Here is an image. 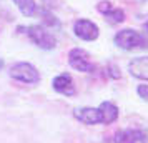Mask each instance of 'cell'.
Masks as SVG:
<instances>
[{"mask_svg": "<svg viewBox=\"0 0 148 143\" xmlns=\"http://www.w3.org/2000/svg\"><path fill=\"white\" fill-rule=\"evenodd\" d=\"M113 42L118 48L127 50V52L138 50V48H148V37H145L143 34L136 32L133 28H125V30L116 32Z\"/></svg>", "mask_w": 148, "mask_h": 143, "instance_id": "1", "label": "cell"}, {"mask_svg": "<svg viewBox=\"0 0 148 143\" xmlns=\"http://www.w3.org/2000/svg\"><path fill=\"white\" fill-rule=\"evenodd\" d=\"M8 75L17 82H22L25 85H37L40 82V72L28 62H18L10 67Z\"/></svg>", "mask_w": 148, "mask_h": 143, "instance_id": "2", "label": "cell"}, {"mask_svg": "<svg viewBox=\"0 0 148 143\" xmlns=\"http://www.w3.org/2000/svg\"><path fill=\"white\" fill-rule=\"evenodd\" d=\"M27 35L34 45L42 50H53L57 48V38L45 25H30L27 28Z\"/></svg>", "mask_w": 148, "mask_h": 143, "instance_id": "3", "label": "cell"}, {"mask_svg": "<svg viewBox=\"0 0 148 143\" xmlns=\"http://www.w3.org/2000/svg\"><path fill=\"white\" fill-rule=\"evenodd\" d=\"M68 63L73 70L82 73H92L95 70V63L90 60L88 52H85L83 48H72L68 52Z\"/></svg>", "mask_w": 148, "mask_h": 143, "instance_id": "4", "label": "cell"}, {"mask_svg": "<svg viewBox=\"0 0 148 143\" xmlns=\"http://www.w3.org/2000/svg\"><path fill=\"white\" fill-rule=\"evenodd\" d=\"M73 34L75 37H78L80 40L85 42H93L98 38L100 35V28L95 22L88 20V18H78L73 23Z\"/></svg>", "mask_w": 148, "mask_h": 143, "instance_id": "5", "label": "cell"}, {"mask_svg": "<svg viewBox=\"0 0 148 143\" xmlns=\"http://www.w3.org/2000/svg\"><path fill=\"white\" fill-rule=\"evenodd\" d=\"M52 87L57 93H60V95H65V96H73L75 95V83H73V78L72 75H68V73H60V75H57L52 80Z\"/></svg>", "mask_w": 148, "mask_h": 143, "instance_id": "6", "label": "cell"}, {"mask_svg": "<svg viewBox=\"0 0 148 143\" xmlns=\"http://www.w3.org/2000/svg\"><path fill=\"white\" fill-rule=\"evenodd\" d=\"M75 118L82 122L83 125H98L101 123V116L98 108H93V107H82V108H77L73 112Z\"/></svg>", "mask_w": 148, "mask_h": 143, "instance_id": "7", "label": "cell"}, {"mask_svg": "<svg viewBox=\"0 0 148 143\" xmlns=\"http://www.w3.org/2000/svg\"><path fill=\"white\" fill-rule=\"evenodd\" d=\"M128 72L135 78L148 82V57H136L128 63Z\"/></svg>", "mask_w": 148, "mask_h": 143, "instance_id": "8", "label": "cell"}, {"mask_svg": "<svg viewBox=\"0 0 148 143\" xmlns=\"http://www.w3.org/2000/svg\"><path fill=\"white\" fill-rule=\"evenodd\" d=\"M98 112H100L103 125H112L118 118V107L112 102H101L100 107H98Z\"/></svg>", "mask_w": 148, "mask_h": 143, "instance_id": "9", "label": "cell"}, {"mask_svg": "<svg viewBox=\"0 0 148 143\" xmlns=\"http://www.w3.org/2000/svg\"><path fill=\"white\" fill-rule=\"evenodd\" d=\"M14 3L17 5V8L20 10L22 15L25 17H34L37 12V3L35 0H14Z\"/></svg>", "mask_w": 148, "mask_h": 143, "instance_id": "10", "label": "cell"}, {"mask_svg": "<svg viewBox=\"0 0 148 143\" xmlns=\"http://www.w3.org/2000/svg\"><path fill=\"white\" fill-rule=\"evenodd\" d=\"M125 143H148V138L141 130H127V142Z\"/></svg>", "mask_w": 148, "mask_h": 143, "instance_id": "11", "label": "cell"}, {"mask_svg": "<svg viewBox=\"0 0 148 143\" xmlns=\"http://www.w3.org/2000/svg\"><path fill=\"white\" fill-rule=\"evenodd\" d=\"M105 17H107V22H110V23H121V22L125 20V12L121 10V8H112L108 14H105Z\"/></svg>", "mask_w": 148, "mask_h": 143, "instance_id": "12", "label": "cell"}, {"mask_svg": "<svg viewBox=\"0 0 148 143\" xmlns=\"http://www.w3.org/2000/svg\"><path fill=\"white\" fill-rule=\"evenodd\" d=\"M107 75L110 77V78H113V80H118V78L121 77V72H120V68L116 67V65H113V63H108Z\"/></svg>", "mask_w": 148, "mask_h": 143, "instance_id": "13", "label": "cell"}, {"mask_svg": "<svg viewBox=\"0 0 148 143\" xmlns=\"http://www.w3.org/2000/svg\"><path fill=\"white\" fill-rule=\"evenodd\" d=\"M40 14L45 17V18H43V23H47V25H50V27H57V28L60 27L58 20H57L52 14H48V12H45V10H43V12H40Z\"/></svg>", "mask_w": 148, "mask_h": 143, "instance_id": "14", "label": "cell"}, {"mask_svg": "<svg viewBox=\"0 0 148 143\" xmlns=\"http://www.w3.org/2000/svg\"><path fill=\"white\" fill-rule=\"evenodd\" d=\"M136 93H138V96H140L141 100L148 102V83H141V85H138V87H136Z\"/></svg>", "mask_w": 148, "mask_h": 143, "instance_id": "15", "label": "cell"}, {"mask_svg": "<svg viewBox=\"0 0 148 143\" xmlns=\"http://www.w3.org/2000/svg\"><path fill=\"white\" fill-rule=\"evenodd\" d=\"M97 8H98V12H100V14L105 15V14H108V12L113 8V5H112L110 2H107V0H103V2H100V3L97 5Z\"/></svg>", "mask_w": 148, "mask_h": 143, "instance_id": "16", "label": "cell"}, {"mask_svg": "<svg viewBox=\"0 0 148 143\" xmlns=\"http://www.w3.org/2000/svg\"><path fill=\"white\" fill-rule=\"evenodd\" d=\"M115 143H125L127 142V130H120L115 133Z\"/></svg>", "mask_w": 148, "mask_h": 143, "instance_id": "17", "label": "cell"}, {"mask_svg": "<svg viewBox=\"0 0 148 143\" xmlns=\"http://www.w3.org/2000/svg\"><path fill=\"white\" fill-rule=\"evenodd\" d=\"M147 30H148V23H147Z\"/></svg>", "mask_w": 148, "mask_h": 143, "instance_id": "18", "label": "cell"}]
</instances>
